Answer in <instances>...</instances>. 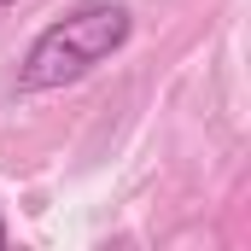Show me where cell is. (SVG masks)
<instances>
[{
  "label": "cell",
  "mask_w": 251,
  "mask_h": 251,
  "mask_svg": "<svg viewBox=\"0 0 251 251\" xmlns=\"http://www.w3.org/2000/svg\"><path fill=\"white\" fill-rule=\"evenodd\" d=\"M0 6H18V0H0Z\"/></svg>",
  "instance_id": "cell-2"
},
{
  "label": "cell",
  "mask_w": 251,
  "mask_h": 251,
  "mask_svg": "<svg viewBox=\"0 0 251 251\" xmlns=\"http://www.w3.org/2000/svg\"><path fill=\"white\" fill-rule=\"evenodd\" d=\"M128 35H134V12L128 6H111V0H94V6H76L70 18L47 24L29 53H24V70H18V94H47V88H70L82 82L88 70L123 53Z\"/></svg>",
  "instance_id": "cell-1"
}]
</instances>
